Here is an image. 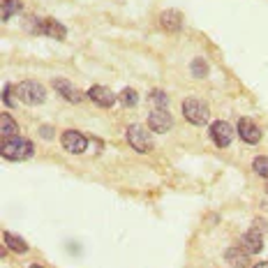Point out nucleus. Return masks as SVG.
<instances>
[{"instance_id":"11","label":"nucleus","mask_w":268,"mask_h":268,"mask_svg":"<svg viewBox=\"0 0 268 268\" xmlns=\"http://www.w3.org/2000/svg\"><path fill=\"white\" fill-rule=\"evenodd\" d=\"M263 231H259V229H254L252 226L247 233H243V240H240V247H243L245 252H250V254H256V252L263 250Z\"/></svg>"},{"instance_id":"8","label":"nucleus","mask_w":268,"mask_h":268,"mask_svg":"<svg viewBox=\"0 0 268 268\" xmlns=\"http://www.w3.org/2000/svg\"><path fill=\"white\" fill-rule=\"evenodd\" d=\"M54 88L58 90L60 97H65V100L72 102V104H79V102H84L86 97H88L86 93H81L79 88H74L67 79H54Z\"/></svg>"},{"instance_id":"26","label":"nucleus","mask_w":268,"mask_h":268,"mask_svg":"<svg viewBox=\"0 0 268 268\" xmlns=\"http://www.w3.org/2000/svg\"><path fill=\"white\" fill-rule=\"evenodd\" d=\"M266 194H268V185H266Z\"/></svg>"},{"instance_id":"18","label":"nucleus","mask_w":268,"mask_h":268,"mask_svg":"<svg viewBox=\"0 0 268 268\" xmlns=\"http://www.w3.org/2000/svg\"><path fill=\"white\" fill-rule=\"evenodd\" d=\"M118 102H120V104H123V107H134V104H137V102H139L137 90H134V88H125V90H120Z\"/></svg>"},{"instance_id":"21","label":"nucleus","mask_w":268,"mask_h":268,"mask_svg":"<svg viewBox=\"0 0 268 268\" xmlns=\"http://www.w3.org/2000/svg\"><path fill=\"white\" fill-rule=\"evenodd\" d=\"M192 74H194L197 79H203L206 74H208V63H206L203 58H194L192 60Z\"/></svg>"},{"instance_id":"19","label":"nucleus","mask_w":268,"mask_h":268,"mask_svg":"<svg viewBox=\"0 0 268 268\" xmlns=\"http://www.w3.org/2000/svg\"><path fill=\"white\" fill-rule=\"evenodd\" d=\"M17 12H21V5H19L17 0H5L3 3V21H10Z\"/></svg>"},{"instance_id":"25","label":"nucleus","mask_w":268,"mask_h":268,"mask_svg":"<svg viewBox=\"0 0 268 268\" xmlns=\"http://www.w3.org/2000/svg\"><path fill=\"white\" fill-rule=\"evenodd\" d=\"M30 268H42V266H30Z\"/></svg>"},{"instance_id":"20","label":"nucleus","mask_w":268,"mask_h":268,"mask_svg":"<svg viewBox=\"0 0 268 268\" xmlns=\"http://www.w3.org/2000/svg\"><path fill=\"white\" fill-rule=\"evenodd\" d=\"M252 169H254L256 176H261V178H268V157H266V155L254 157V162H252Z\"/></svg>"},{"instance_id":"10","label":"nucleus","mask_w":268,"mask_h":268,"mask_svg":"<svg viewBox=\"0 0 268 268\" xmlns=\"http://www.w3.org/2000/svg\"><path fill=\"white\" fill-rule=\"evenodd\" d=\"M37 35H49L54 40H65L67 37V30L63 24H58L56 19H44L37 24Z\"/></svg>"},{"instance_id":"2","label":"nucleus","mask_w":268,"mask_h":268,"mask_svg":"<svg viewBox=\"0 0 268 268\" xmlns=\"http://www.w3.org/2000/svg\"><path fill=\"white\" fill-rule=\"evenodd\" d=\"M14 95L19 97V102L35 107V104H42L47 100V88L37 81H21V84L14 86Z\"/></svg>"},{"instance_id":"6","label":"nucleus","mask_w":268,"mask_h":268,"mask_svg":"<svg viewBox=\"0 0 268 268\" xmlns=\"http://www.w3.org/2000/svg\"><path fill=\"white\" fill-rule=\"evenodd\" d=\"M173 125V118L171 113L167 111V109H153V111L148 113V127L150 132H155V134H164V132H169Z\"/></svg>"},{"instance_id":"16","label":"nucleus","mask_w":268,"mask_h":268,"mask_svg":"<svg viewBox=\"0 0 268 268\" xmlns=\"http://www.w3.org/2000/svg\"><path fill=\"white\" fill-rule=\"evenodd\" d=\"M5 245L10 247V250H14V252H28V243H26L24 238H19V236H14L12 231H5Z\"/></svg>"},{"instance_id":"12","label":"nucleus","mask_w":268,"mask_h":268,"mask_svg":"<svg viewBox=\"0 0 268 268\" xmlns=\"http://www.w3.org/2000/svg\"><path fill=\"white\" fill-rule=\"evenodd\" d=\"M238 137L245 143H259L261 141V130L252 123L250 118H240L238 120Z\"/></svg>"},{"instance_id":"24","label":"nucleus","mask_w":268,"mask_h":268,"mask_svg":"<svg viewBox=\"0 0 268 268\" xmlns=\"http://www.w3.org/2000/svg\"><path fill=\"white\" fill-rule=\"evenodd\" d=\"M254 268H268V261H261V263H256Z\"/></svg>"},{"instance_id":"23","label":"nucleus","mask_w":268,"mask_h":268,"mask_svg":"<svg viewBox=\"0 0 268 268\" xmlns=\"http://www.w3.org/2000/svg\"><path fill=\"white\" fill-rule=\"evenodd\" d=\"M268 222L266 220H254V229H259V231H266Z\"/></svg>"},{"instance_id":"17","label":"nucleus","mask_w":268,"mask_h":268,"mask_svg":"<svg viewBox=\"0 0 268 268\" xmlns=\"http://www.w3.org/2000/svg\"><path fill=\"white\" fill-rule=\"evenodd\" d=\"M148 100L153 102V104H155L157 109H167V107H169V95H167V93H164V90H160V88L150 90Z\"/></svg>"},{"instance_id":"3","label":"nucleus","mask_w":268,"mask_h":268,"mask_svg":"<svg viewBox=\"0 0 268 268\" xmlns=\"http://www.w3.org/2000/svg\"><path fill=\"white\" fill-rule=\"evenodd\" d=\"M183 116H185L187 123H192V125H206L210 111L201 100H197V97H187V100L183 102Z\"/></svg>"},{"instance_id":"13","label":"nucleus","mask_w":268,"mask_h":268,"mask_svg":"<svg viewBox=\"0 0 268 268\" xmlns=\"http://www.w3.org/2000/svg\"><path fill=\"white\" fill-rule=\"evenodd\" d=\"M160 26L167 33H178L180 28H183V17H180L178 10H164V12L160 14Z\"/></svg>"},{"instance_id":"5","label":"nucleus","mask_w":268,"mask_h":268,"mask_svg":"<svg viewBox=\"0 0 268 268\" xmlns=\"http://www.w3.org/2000/svg\"><path fill=\"white\" fill-rule=\"evenodd\" d=\"M60 141H63V148H65L67 153H72V155L86 153V148H88V139L77 130H65L63 137H60Z\"/></svg>"},{"instance_id":"9","label":"nucleus","mask_w":268,"mask_h":268,"mask_svg":"<svg viewBox=\"0 0 268 268\" xmlns=\"http://www.w3.org/2000/svg\"><path fill=\"white\" fill-rule=\"evenodd\" d=\"M86 95H88V100L93 102V104H97V107H102V109H109V107H113V102H118V95H113L111 90L104 88V86H93Z\"/></svg>"},{"instance_id":"22","label":"nucleus","mask_w":268,"mask_h":268,"mask_svg":"<svg viewBox=\"0 0 268 268\" xmlns=\"http://www.w3.org/2000/svg\"><path fill=\"white\" fill-rule=\"evenodd\" d=\"M40 134H42V139H54V127H51V125H42V127H40Z\"/></svg>"},{"instance_id":"1","label":"nucleus","mask_w":268,"mask_h":268,"mask_svg":"<svg viewBox=\"0 0 268 268\" xmlns=\"http://www.w3.org/2000/svg\"><path fill=\"white\" fill-rule=\"evenodd\" d=\"M33 153H35V148H33V143L28 141V139L24 137H7L5 141H3V157H7V160H28V157H33Z\"/></svg>"},{"instance_id":"4","label":"nucleus","mask_w":268,"mask_h":268,"mask_svg":"<svg viewBox=\"0 0 268 268\" xmlns=\"http://www.w3.org/2000/svg\"><path fill=\"white\" fill-rule=\"evenodd\" d=\"M127 141L137 153H150L153 150V137L150 132H146V127L141 125H130L127 127Z\"/></svg>"},{"instance_id":"7","label":"nucleus","mask_w":268,"mask_h":268,"mask_svg":"<svg viewBox=\"0 0 268 268\" xmlns=\"http://www.w3.org/2000/svg\"><path fill=\"white\" fill-rule=\"evenodd\" d=\"M210 139L215 141L217 148H226L233 141V127L226 120H215L213 125H210Z\"/></svg>"},{"instance_id":"15","label":"nucleus","mask_w":268,"mask_h":268,"mask_svg":"<svg viewBox=\"0 0 268 268\" xmlns=\"http://www.w3.org/2000/svg\"><path fill=\"white\" fill-rule=\"evenodd\" d=\"M0 132H3V137H17L19 134V127L14 123V118L10 113H3V118H0Z\"/></svg>"},{"instance_id":"14","label":"nucleus","mask_w":268,"mask_h":268,"mask_svg":"<svg viewBox=\"0 0 268 268\" xmlns=\"http://www.w3.org/2000/svg\"><path fill=\"white\" fill-rule=\"evenodd\" d=\"M224 259L231 268H247L250 263V252H245L243 247H229L224 252Z\"/></svg>"}]
</instances>
